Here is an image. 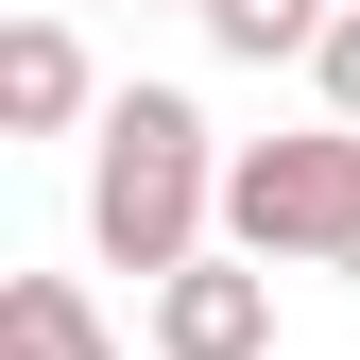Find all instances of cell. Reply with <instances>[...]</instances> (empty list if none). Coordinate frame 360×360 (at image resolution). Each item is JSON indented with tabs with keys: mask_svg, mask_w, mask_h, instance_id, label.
I'll return each instance as SVG.
<instances>
[{
	"mask_svg": "<svg viewBox=\"0 0 360 360\" xmlns=\"http://www.w3.org/2000/svg\"><path fill=\"white\" fill-rule=\"evenodd\" d=\"M223 223V138L189 86H120L103 120H86V240L120 257V275H189Z\"/></svg>",
	"mask_w": 360,
	"mask_h": 360,
	"instance_id": "cell-1",
	"label": "cell"
},
{
	"mask_svg": "<svg viewBox=\"0 0 360 360\" xmlns=\"http://www.w3.org/2000/svg\"><path fill=\"white\" fill-rule=\"evenodd\" d=\"M223 257H257V275H343L360 257V138L343 120L223 155Z\"/></svg>",
	"mask_w": 360,
	"mask_h": 360,
	"instance_id": "cell-2",
	"label": "cell"
},
{
	"mask_svg": "<svg viewBox=\"0 0 360 360\" xmlns=\"http://www.w3.org/2000/svg\"><path fill=\"white\" fill-rule=\"evenodd\" d=\"M155 360H275V275L257 257H189V275H155Z\"/></svg>",
	"mask_w": 360,
	"mask_h": 360,
	"instance_id": "cell-3",
	"label": "cell"
},
{
	"mask_svg": "<svg viewBox=\"0 0 360 360\" xmlns=\"http://www.w3.org/2000/svg\"><path fill=\"white\" fill-rule=\"evenodd\" d=\"M69 120H103L86 34H69V18H18V34H0V138H69Z\"/></svg>",
	"mask_w": 360,
	"mask_h": 360,
	"instance_id": "cell-4",
	"label": "cell"
},
{
	"mask_svg": "<svg viewBox=\"0 0 360 360\" xmlns=\"http://www.w3.org/2000/svg\"><path fill=\"white\" fill-rule=\"evenodd\" d=\"M0 360H120V326L69 275H0Z\"/></svg>",
	"mask_w": 360,
	"mask_h": 360,
	"instance_id": "cell-5",
	"label": "cell"
},
{
	"mask_svg": "<svg viewBox=\"0 0 360 360\" xmlns=\"http://www.w3.org/2000/svg\"><path fill=\"white\" fill-rule=\"evenodd\" d=\"M326 34H343V0H206V52H240V69H292Z\"/></svg>",
	"mask_w": 360,
	"mask_h": 360,
	"instance_id": "cell-6",
	"label": "cell"
},
{
	"mask_svg": "<svg viewBox=\"0 0 360 360\" xmlns=\"http://www.w3.org/2000/svg\"><path fill=\"white\" fill-rule=\"evenodd\" d=\"M309 86H326V120L360 138V0H343V34H326V52H309Z\"/></svg>",
	"mask_w": 360,
	"mask_h": 360,
	"instance_id": "cell-7",
	"label": "cell"
},
{
	"mask_svg": "<svg viewBox=\"0 0 360 360\" xmlns=\"http://www.w3.org/2000/svg\"><path fill=\"white\" fill-rule=\"evenodd\" d=\"M189 18H206V0H189Z\"/></svg>",
	"mask_w": 360,
	"mask_h": 360,
	"instance_id": "cell-8",
	"label": "cell"
}]
</instances>
